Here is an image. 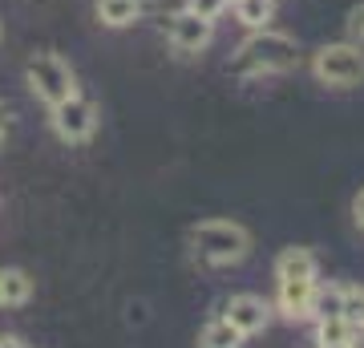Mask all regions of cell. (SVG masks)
Segmentation results:
<instances>
[{"instance_id": "cell-18", "label": "cell", "mask_w": 364, "mask_h": 348, "mask_svg": "<svg viewBox=\"0 0 364 348\" xmlns=\"http://www.w3.org/2000/svg\"><path fill=\"white\" fill-rule=\"evenodd\" d=\"M186 9L198 16H207V21H219L227 9H231V0H186Z\"/></svg>"}, {"instance_id": "cell-21", "label": "cell", "mask_w": 364, "mask_h": 348, "mask_svg": "<svg viewBox=\"0 0 364 348\" xmlns=\"http://www.w3.org/2000/svg\"><path fill=\"white\" fill-rule=\"evenodd\" d=\"M0 348H25V340L21 336H0Z\"/></svg>"}, {"instance_id": "cell-10", "label": "cell", "mask_w": 364, "mask_h": 348, "mask_svg": "<svg viewBox=\"0 0 364 348\" xmlns=\"http://www.w3.org/2000/svg\"><path fill=\"white\" fill-rule=\"evenodd\" d=\"M364 336V328L348 324L344 316H328V320H316V344L320 348H356V340Z\"/></svg>"}, {"instance_id": "cell-15", "label": "cell", "mask_w": 364, "mask_h": 348, "mask_svg": "<svg viewBox=\"0 0 364 348\" xmlns=\"http://www.w3.org/2000/svg\"><path fill=\"white\" fill-rule=\"evenodd\" d=\"M340 296H344V288H340V284H328V288L316 284V292H312V308H308V316H316V320L340 316Z\"/></svg>"}, {"instance_id": "cell-8", "label": "cell", "mask_w": 364, "mask_h": 348, "mask_svg": "<svg viewBox=\"0 0 364 348\" xmlns=\"http://www.w3.org/2000/svg\"><path fill=\"white\" fill-rule=\"evenodd\" d=\"M312 292H316V280H279V312L287 320H308V308H312Z\"/></svg>"}, {"instance_id": "cell-12", "label": "cell", "mask_w": 364, "mask_h": 348, "mask_svg": "<svg viewBox=\"0 0 364 348\" xmlns=\"http://www.w3.org/2000/svg\"><path fill=\"white\" fill-rule=\"evenodd\" d=\"M93 13L105 28H126L142 16V0H93Z\"/></svg>"}, {"instance_id": "cell-19", "label": "cell", "mask_w": 364, "mask_h": 348, "mask_svg": "<svg viewBox=\"0 0 364 348\" xmlns=\"http://www.w3.org/2000/svg\"><path fill=\"white\" fill-rule=\"evenodd\" d=\"M352 219H356V227L364 231V191L356 194V199H352Z\"/></svg>"}, {"instance_id": "cell-17", "label": "cell", "mask_w": 364, "mask_h": 348, "mask_svg": "<svg viewBox=\"0 0 364 348\" xmlns=\"http://www.w3.org/2000/svg\"><path fill=\"white\" fill-rule=\"evenodd\" d=\"M344 28H348V41H352V45H360V49H364V0L348 9V16H344Z\"/></svg>"}, {"instance_id": "cell-9", "label": "cell", "mask_w": 364, "mask_h": 348, "mask_svg": "<svg viewBox=\"0 0 364 348\" xmlns=\"http://www.w3.org/2000/svg\"><path fill=\"white\" fill-rule=\"evenodd\" d=\"M316 271H320V259L308 247H284L275 255V280H316Z\"/></svg>"}, {"instance_id": "cell-13", "label": "cell", "mask_w": 364, "mask_h": 348, "mask_svg": "<svg viewBox=\"0 0 364 348\" xmlns=\"http://www.w3.org/2000/svg\"><path fill=\"white\" fill-rule=\"evenodd\" d=\"M235 21L255 33V28H272L275 21V0H235Z\"/></svg>"}, {"instance_id": "cell-6", "label": "cell", "mask_w": 364, "mask_h": 348, "mask_svg": "<svg viewBox=\"0 0 364 348\" xmlns=\"http://www.w3.org/2000/svg\"><path fill=\"white\" fill-rule=\"evenodd\" d=\"M166 41L178 53H203L215 41V21L191 13V9H178L174 16H166Z\"/></svg>"}, {"instance_id": "cell-4", "label": "cell", "mask_w": 364, "mask_h": 348, "mask_svg": "<svg viewBox=\"0 0 364 348\" xmlns=\"http://www.w3.org/2000/svg\"><path fill=\"white\" fill-rule=\"evenodd\" d=\"M312 78L328 90H356L364 81V49L352 41H332L312 53Z\"/></svg>"}, {"instance_id": "cell-22", "label": "cell", "mask_w": 364, "mask_h": 348, "mask_svg": "<svg viewBox=\"0 0 364 348\" xmlns=\"http://www.w3.org/2000/svg\"><path fill=\"white\" fill-rule=\"evenodd\" d=\"M0 33H4V28H0Z\"/></svg>"}, {"instance_id": "cell-7", "label": "cell", "mask_w": 364, "mask_h": 348, "mask_svg": "<svg viewBox=\"0 0 364 348\" xmlns=\"http://www.w3.org/2000/svg\"><path fill=\"white\" fill-rule=\"evenodd\" d=\"M223 320L231 324V328H239L243 336H255V332H263V328L272 324V304H267L263 296H231Z\"/></svg>"}, {"instance_id": "cell-14", "label": "cell", "mask_w": 364, "mask_h": 348, "mask_svg": "<svg viewBox=\"0 0 364 348\" xmlns=\"http://www.w3.org/2000/svg\"><path fill=\"white\" fill-rule=\"evenodd\" d=\"M243 340H247V336L239 332V328H231L223 316L203 328V348H243Z\"/></svg>"}, {"instance_id": "cell-20", "label": "cell", "mask_w": 364, "mask_h": 348, "mask_svg": "<svg viewBox=\"0 0 364 348\" xmlns=\"http://www.w3.org/2000/svg\"><path fill=\"white\" fill-rule=\"evenodd\" d=\"M9 122H13V110L0 102V142H4V134H9Z\"/></svg>"}, {"instance_id": "cell-16", "label": "cell", "mask_w": 364, "mask_h": 348, "mask_svg": "<svg viewBox=\"0 0 364 348\" xmlns=\"http://www.w3.org/2000/svg\"><path fill=\"white\" fill-rule=\"evenodd\" d=\"M340 316L356 328H364V288L360 284H348L344 296H340Z\"/></svg>"}, {"instance_id": "cell-23", "label": "cell", "mask_w": 364, "mask_h": 348, "mask_svg": "<svg viewBox=\"0 0 364 348\" xmlns=\"http://www.w3.org/2000/svg\"><path fill=\"white\" fill-rule=\"evenodd\" d=\"M340 348H344V344H340Z\"/></svg>"}, {"instance_id": "cell-2", "label": "cell", "mask_w": 364, "mask_h": 348, "mask_svg": "<svg viewBox=\"0 0 364 348\" xmlns=\"http://www.w3.org/2000/svg\"><path fill=\"white\" fill-rule=\"evenodd\" d=\"M191 247L210 268H231L251 255V231L235 219H203L191 227Z\"/></svg>"}, {"instance_id": "cell-11", "label": "cell", "mask_w": 364, "mask_h": 348, "mask_svg": "<svg viewBox=\"0 0 364 348\" xmlns=\"http://www.w3.org/2000/svg\"><path fill=\"white\" fill-rule=\"evenodd\" d=\"M33 296V275L21 268H0V308H21Z\"/></svg>"}, {"instance_id": "cell-1", "label": "cell", "mask_w": 364, "mask_h": 348, "mask_svg": "<svg viewBox=\"0 0 364 348\" xmlns=\"http://www.w3.org/2000/svg\"><path fill=\"white\" fill-rule=\"evenodd\" d=\"M299 61V45L296 37H287L279 28H255L239 41V49L231 53V69L235 78H272V73H287Z\"/></svg>"}, {"instance_id": "cell-3", "label": "cell", "mask_w": 364, "mask_h": 348, "mask_svg": "<svg viewBox=\"0 0 364 348\" xmlns=\"http://www.w3.org/2000/svg\"><path fill=\"white\" fill-rule=\"evenodd\" d=\"M25 81H28V90H33V97L45 102L49 110H53V105H61V102H69L73 93H81L73 65H69L61 53H53V49L33 53V57H28V61H25Z\"/></svg>"}, {"instance_id": "cell-5", "label": "cell", "mask_w": 364, "mask_h": 348, "mask_svg": "<svg viewBox=\"0 0 364 348\" xmlns=\"http://www.w3.org/2000/svg\"><path fill=\"white\" fill-rule=\"evenodd\" d=\"M49 122H53V130H57V138H61V142L81 146V142H90L93 134H97V126H102V110H97V102H93V97L73 93L69 102L53 105Z\"/></svg>"}, {"instance_id": "cell-24", "label": "cell", "mask_w": 364, "mask_h": 348, "mask_svg": "<svg viewBox=\"0 0 364 348\" xmlns=\"http://www.w3.org/2000/svg\"><path fill=\"white\" fill-rule=\"evenodd\" d=\"M231 4H235V0H231Z\"/></svg>"}]
</instances>
